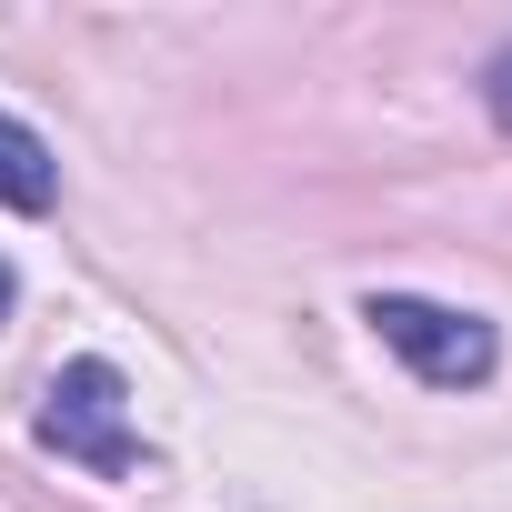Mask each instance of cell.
Masks as SVG:
<instances>
[{"instance_id": "1", "label": "cell", "mask_w": 512, "mask_h": 512, "mask_svg": "<svg viewBox=\"0 0 512 512\" xmlns=\"http://www.w3.org/2000/svg\"><path fill=\"white\" fill-rule=\"evenodd\" d=\"M362 322L422 372V382H442V392H472V382H492V322L482 312H452V302H422V292H372L362 302Z\"/></svg>"}, {"instance_id": "2", "label": "cell", "mask_w": 512, "mask_h": 512, "mask_svg": "<svg viewBox=\"0 0 512 512\" xmlns=\"http://www.w3.org/2000/svg\"><path fill=\"white\" fill-rule=\"evenodd\" d=\"M41 452L81 472H131V382L111 362H61L41 392Z\"/></svg>"}, {"instance_id": "3", "label": "cell", "mask_w": 512, "mask_h": 512, "mask_svg": "<svg viewBox=\"0 0 512 512\" xmlns=\"http://www.w3.org/2000/svg\"><path fill=\"white\" fill-rule=\"evenodd\" d=\"M0 201H11V211H51V201H61L51 141H41L31 121H11V111H0Z\"/></svg>"}, {"instance_id": "4", "label": "cell", "mask_w": 512, "mask_h": 512, "mask_svg": "<svg viewBox=\"0 0 512 512\" xmlns=\"http://www.w3.org/2000/svg\"><path fill=\"white\" fill-rule=\"evenodd\" d=\"M492 121H502V131H512V51H502V61H492Z\"/></svg>"}, {"instance_id": "5", "label": "cell", "mask_w": 512, "mask_h": 512, "mask_svg": "<svg viewBox=\"0 0 512 512\" xmlns=\"http://www.w3.org/2000/svg\"><path fill=\"white\" fill-rule=\"evenodd\" d=\"M11 302H21V282H11V262H0V322H11Z\"/></svg>"}]
</instances>
